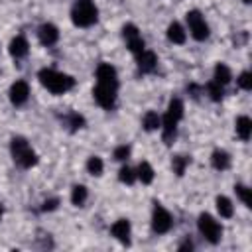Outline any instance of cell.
<instances>
[{
  "instance_id": "2",
  "label": "cell",
  "mask_w": 252,
  "mask_h": 252,
  "mask_svg": "<svg viewBox=\"0 0 252 252\" xmlns=\"http://www.w3.org/2000/svg\"><path fill=\"white\" fill-rule=\"evenodd\" d=\"M10 154L14 163L20 165L22 169H30L37 163V154L24 136H14L10 140Z\"/></svg>"
},
{
  "instance_id": "8",
  "label": "cell",
  "mask_w": 252,
  "mask_h": 252,
  "mask_svg": "<svg viewBox=\"0 0 252 252\" xmlns=\"http://www.w3.org/2000/svg\"><path fill=\"white\" fill-rule=\"evenodd\" d=\"M122 39H124L126 47L130 49V53H134V55H138L140 51L146 49V41H144L140 30H138L134 24H126V26L122 28Z\"/></svg>"
},
{
  "instance_id": "6",
  "label": "cell",
  "mask_w": 252,
  "mask_h": 252,
  "mask_svg": "<svg viewBox=\"0 0 252 252\" xmlns=\"http://www.w3.org/2000/svg\"><path fill=\"white\" fill-rule=\"evenodd\" d=\"M171 228H173V217H171V213L163 205L154 203V209H152V230L156 234H167Z\"/></svg>"
},
{
  "instance_id": "23",
  "label": "cell",
  "mask_w": 252,
  "mask_h": 252,
  "mask_svg": "<svg viewBox=\"0 0 252 252\" xmlns=\"http://www.w3.org/2000/svg\"><path fill=\"white\" fill-rule=\"evenodd\" d=\"M87 199H89V189L85 185H73V189H71V203L75 207H83L87 203Z\"/></svg>"
},
{
  "instance_id": "5",
  "label": "cell",
  "mask_w": 252,
  "mask_h": 252,
  "mask_svg": "<svg viewBox=\"0 0 252 252\" xmlns=\"http://www.w3.org/2000/svg\"><path fill=\"white\" fill-rule=\"evenodd\" d=\"M185 22H187V30H189V33H191V37H193L195 41H205V39H209L211 28H209L205 16H203L199 10H189V12L185 14Z\"/></svg>"
},
{
  "instance_id": "26",
  "label": "cell",
  "mask_w": 252,
  "mask_h": 252,
  "mask_svg": "<svg viewBox=\"0 0 252 252\" xmlns=\"http://www.w3.org/2000/svg\"><path fill=\"white\" fill-rule=\"evenodd\" d=\"M87 171H89L91 175H94V177L102 175V171H104V161H102L98 156H91V158L87 159Z\"/></svg>"
},
{
  "instance_id": "16",
  "label": "cell",
  "mask_w": 252,
  "mask_h": 252,
  "mask_svg": "<svg viewBox=\"0 0 252 252\" xmlns=\"http://www.w3.org/2000/svg\"><path fill=\"white\" fill-rule=\"evenodd\" d=\"M234 130H236V136L242 142H248L250 136H252V120H250V116H246V114L238 116L236 122H234Z\"/></svg>"
},
{
  "instance_id": "35",
  "label": "cell",
  "mask_w": 252,
  "mask_h": 252,
  "mask_svg": "<svg viewBox=\"0 0 252 252\" xmlns=\"http://www.w3.org/2000/svg\"><path fill=\"white\" fill-rule=\"evenodd\" d=\"M242 2H244V4H250V0H242Z\"/></svg>"
},
{
  "instance_id": "9",
  "label": "cell",
  "mask_w": 252,
  "mask_h": 252,
  "mask_svg": "<svg viewBox=\"0 0 252 252\" xmlns=\"http://www.w3.org/2000/svg\"><path fill=\"white\" fill-rule=\"evenodd\" d=\"M8 98H10V102L14 106H24L28 102V98H30V85H28V81H24V79L14 81L10 85Z\"/></svg>"
},
{
  "instance_id": "31",
  "label": "cell",
  "mask_w": 252,
  "mask_h": 252,
  "mask_svg": "<svg viewBox=\"0 0 252 252\" xmlns=\"http://www.w3.org/2000/svg\"><path fill=\"white\" fill-rule=\"evenodd\" d=\"M236 83H238V87H240L242 91H252V73H250V71H242V73L238 75Z\"/></svg>"
},
{
  "instance_id": "25",
  "label": "cell",
  "mask_w": 252,
  "mask_h": 252,
  "mask_svg": "<svg viewBox=\"0 0 252 252\" xmlns=\"http://www.w3.org/2000/svg\"><path fill=\"white\" fill-rule=\"evenodd\" d=\"M65 124H67L73 132H77V130H81V128L87 126V120H85V116L79 114V112H69L67 118H65Z\"/></svg>"
},
{
  "instance_id": "29",
  "label": "cell",
  "mask_w": 252,
  "mask_h": 252,
  "mask_svg": "<svg viewBox=\"0 0 252 252\" xmlns=\"http://www.w3.org/2000/svg\"><path fill=\"white\" fill-rule=\"evenodd\" d=\"M234 191H236V197L242 201V205L250 209V207H252V193H250V189H248L246 185L238 183V185H234Z\"/></svg>"
},
{
  "instance_id": "27",
  "label": "cell",
  "mask_w": 252,
  "mask_h": 252,
  "mask_svg": "<svg viewBox=\"0 0 252 252\" xmlns=\"http://www.w3.org/2000/svg\"><path fill=\"white\" fill-rule=\"evenodd\" d=\"M118 179H120V183H124V185H134L138 179H136V169H132L130 165H122L120 167V171H118Z\"/></svg>"
},
{
  "instance_id": "10",
  "label": "cell",
  "mask_w": 252,
  "mask_h": 252,
  "mask_svg": "<svg viewBox=\"0 0 252 252\" xmlns=\"http://www.w3.org/2000/svg\"><path fill=\"white\" fill-rule=\"evenodd\" d=\"M37 39H39V43L45 45V47L55 45V43L59 41V30H57V26L51 24V22L41 24V26L37 28Z\"/></svg>"
},
{
  "instance_id": "3",
  "label": "cell",
  "mask_w": 252,
  "mask_h": 252,
  "mask_svg": "<svg viewBox=\"0 0 252 252\" xmlns=\"http://www.w3.org/2000/svg\"><path fill=\"white\" fill-rule=\"evenodd\" d=\"M71 22L77 28H91L98 22V8L93 0H75L71 6Z\"/></svg>"
},
{
  "instance_id": "32",
  "label": "cell",
  "mask_w": 252,
  "mask_h": 252,
  "mask_svg": "<svg viewBox=\"0 0 252 252\" xmlns=\"http://www.w3.org/2000/svg\"><path fill=\"white\" fill-rule=\"evenodd\" d=\"M57 207H59V199H45V201H43V207H41V211L49 213V211H55Z\"/></svg>"
},
{
  "instance_id": "12",
  "label": "cell",
  "mask_w": 252,
  "mask_h": 252,
  "mask_svg": "<svg viewBox=\"0 0 252 252\" xmlns=\"http://www.w3.org/2000/svg\"><path fill=\"white\" fill-rule=\"evenodd\" d=\"M96 83L98 85H108V87H118V71L110 63H100L96 67Z\"/></svg>"
},
{
  "instance_id": "30",
  "label": "cell",
  "mask_w": 252,
  "mask_h": 252,
  "mask_svg": "<svg viewBox=\"0 0 252 252\" xmlns=\"http://www.w3.org/2000/svg\"><path fill=\"white\" fill-rule=\"evenodd\" d=\"M130 154H132L130 146H126V144H120V146H116V148H114V152H112V158H114L116 161H126V159L130 158Z\"/></svg>"
},
{
  "instance_id": "7",
  "label": "cell",
  "mask_w": 252,
  "mask_h": 252,
  "mask_svg": "<svg viewBox=\"0 0 252 252\" xmlns=\"http://www.w3.org/2000/svg\"><path fill=\"white\" fill-rule=\"evenodd\" d=\"M93 96H94V102L104 108V110H110L114 108L116 104V96H118V87H108V85H98L93 89Z\"/></svg>"
},
{
  "instance_id": "19",
  "label": "cell",
  "mask_w": 252,
  "mask_h": 252,
  "mask_svg": "<svg viewBox=\"0 0 252 252\" xmlns=\"http://www.w3.org/2000/svg\"><path fill=\"white\" fill-rule=\"evenodd\" d=\"M230 79H232V73H230L228 65L217 63V65H215V71H213V81L219 83V85H222V87H226V85L230 83Z\"/></svg>"
},
{
  "instance_id": "28",
  "label": "cell",
  "mask_w": 252,
  "mask_h": 252,
  "mask_svg": "<svg viewBox=\"0 0 252 252\" xmlns=\"http://www.w3.org/2000/svg\"><path fill=\"white\" fill-rule=\"evenodd\" d=\"M165 114L173 116L175 120H181V118H183V102H181L179 98H171V100H169V104H167Z\"/></svg>"
},
{
  "instance_id": "11",
  "label": "cell",
  "mask_w": 252,
  "mask_h": 252,
  "mask_svg": "<svg viewBox=\"0 0 252 252\" xmlns=\"http://www.w3.org/2000/svg\"><path fill=\"white\" fill-rule=\"evenodd\" d=\"M136 65H138V71L144 73V75H150L158 69V55L150 49H144L136 55Z\"/></svg>"
},
{
  "instance_id": "4",
  "label": "cell",
  "mask_w": 252,
  "mask_h": 252,
  "mask_svg": "<svg viewBox=\"0 0 252 252\" xmlns=\"http://www.w3.org/2000/svg\"><path fill=\"white\" fill-rule=\"evenodd\" d=\"M197 228L201 232V236L211 242V244H219L222 238V224L209 213H201L197 219Z\"/></svg>"
},
{
  "instance_id": "21",
  "label": "cell",
  "mask_w": 252,
  "mask_h": 252,
  "mask_svg": "<svg viewBox=\"0 0 252 252\" xmlns=\"http://www.w3.org/2000/svg\"><path fill=\"white\" fill-rule=\"evenodd\" d=\"M142 126H144L146 132H154V130H158L161 126V116L156 110H148L144 114V118H142Z\"/></svg>"
},
{
  "instance_id": "14",
  "label": "cell",
  "mask_w": 252,
  "mask_h": 252,
  "mask_svg": "<svg viewBox=\"0 0 252 252\" xmlns=\"http://www.w3.org/2000/svg\"><path fill=\"white\" fill-rule=\"evenodd\" d=\"M8 51H10V55H12L14 59L26 57V55L30 53V43H28L26 35H16V37H12V41H10V45H8Z\"/></svg>"
},
{
  "instance_id": "34",
  "label": "cell",
  "mask_w": 252,
  "mask_h": 252,
  "mask_svg": "<svg viewBox=\"0 0 252 252\" xmlns=\"http://www.w3.org/2000/svg\"><path fill=\"white\" fill-rule=\"evenodd\" d=\"M2 215H4V209H2V205H0V220H2Z\"/></svg>"
},
{
  "instance_id": "15",
  "label": "cell",
  "mask_w": 252,
  "mask_h": 252,
  "mask_svg": "<svg viewBox=\"0 0 252 252\" xmlns=\"http://www.w3.org/2000/svg\"><path fill=\"white\" fill-rule=\"evenodd\" d=\"M165 35H167V39H169L171 43H175V45H183L185 39H187V32H185V28H183L179 22H171V24L167 26Z\"/></svg>"
},
{
  "instance_id": "18",
  "label": "cell",
  "mask_w": 252,
  "mask_h": 252,
  "mask_svg": "<svg viewBox=\"0 0 252 252\" xmlns=\"http://www.w3.org/2000/svg\"><path fill=\"white\" fill-rule=\"evenodd\" d=\"M215 205H217V213H219L220 219H230V217L234 215V205H232V201H230L228 197L219 195V197L215 199Z\"/></svg>"
},
{
  "instance_id": "24",
  "label": "cell",
  "mask_w": 252,
  "mask_h": 252,
  "mask_svg": "<svg viewBox=\"0 0 252 252\" xmlns=\"http://www.w3.org/2000/svg\"><path fill=\"white\" fill-rule=\"evenodd\" d=\"M205 91H207L209 98L215 100V102H220V100L224 98V87L219 85V83H215V81H209L207 87H205Z\"/></svg>"
},
{
  "instance_id": "13",
  "label": "cell",
  "mask_w": 252,
  "mask_h": 252,
  "mask_svg": "<svg viewBox=\"0 0 252 252\" xmlns=\"http://www.w3.org/2000/svg\"><path fill=\"white\" fill-rule=\"evenodd\" d=\"M110 234H112L118 242L130 244V236H132V224H130V220H128V219H118V220H114L112 226H110Z\"/></svg>"
},
{
  "instance_id": "17",
  "label": "cell",
  "mask_w": 252,
  "mask_h": 252,
  "mask_svg": "<svg viewBox=\"0 0 252 252\" xmlns=\"http://www.w3.org/2000/svg\"><path fill=\"white\" fill-rule=\"evenodd\" d=\"M211 165L217 171H226L230 167V154L226 150H215L211 154Z\"/></svg>"
},
{
  "instance_id": "33",
  "label": "cell",
  "mask_w": 252,
  "mask_h": 252,
  "mask_svg": "<svg viewBox=\"0 0 252 252\" xmlns=\"http://www.w3.org/2000/svg\"><path fill=\"white\" fill-rule=\"evenodd\" d=\"M177 250H193V242L187 238V240H183V242L177 246Z\"/></svg>"
},
{
  "instance_id": "1",
  "label": "cell",
  "mask_w": 252,
  "mask_h": 252,
  "mask_svg": "<svg viewBox=\"0 0 252 252\" xmlns=\"http://www.w3.org/2000/svg\"><path fill=\"white\" fill-rule=\"evenodd\" d=\"M37 79H39L41 87L47 89L53 94H65L75 87V79L71 75H67L63 71H57V69H51V67L39 69Z\"/></svg>"
},
{
  "instance_id": "20",
  "label": "cell",
  "mask_w": 252,
  "mask_h": 252,
  "mask_svg": "<svg viewBox=\"0 0 252 252\" xmlns=\"http://www.w3.org/2000/svg\"><path fill=\"white\" fill-rule=\"evenodd\" d=\"M154 177H156L154 167H152L148 161H140V165H138V169H136V179L142 181L144 185H150V183L154 181Z\"/></svg>"
},
{
  "instance_id": "22",
  "label": "cell",
  "mask_w": 252,
  "mask_h": 252,
  "mask_svg": "<svg viewBox=\"0 0 252 252\" xmlns=\"http://www.w3.org/2000/svg\"><path fill=\"white\" fill-rule=\"evenodd\" d=\"M189 165H191V158H189V156L177 154V156H173V159H171V169H173V173H175L177 177H181V175L187 171Z\"/></svg>"
}]
</instances>
